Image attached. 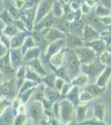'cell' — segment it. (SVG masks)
<instances>
[{
	"mask_svg": "<svg viewBox=\"0 0 111 125\" xmlns=\"http://www.w3.org/2000/svg\"><path fill=\"white\" fill-rule=\"evenodd\" d=\"M66 48V47L65 39L56 40V41L49 43V44H48L47 47L46 48L45 52H44V53H42V55L45 57L46 60L49 61L50 58L51 57H53L55 54L58 53L59 52H60L61 50H63Z\"/></svg>",
	"mask_w": 111,
	"mask_h": 125,
	"instance_id": "obj_7",
	"label": "cell"
},
{
	"mask_svg": "<svg viewBox=\"0 0 111 125\" xmlns=\"http://www.w3.org/2000/svg\"><path fill=\"white\" fill-rule=\"evenodd\" d=\"M72 85L70 84V83H66L65 85H64L63 88H62L61 92H60V94H61V96H66V94H68V92L70 91V89L71 88Z\"/></svg>",
	"mask_w": 111,
	"mask_h": 125,
	"instance_id": "obj_45",
	"label": "cell"
},
{
	"mask_svg": "<svg viewBox=\"0 0 111 125\" xmlns=\"http://www.w3.org/2000/svg\"><path fill=\"white\" fill-rule=\"evenodd\" d=\"M42 78L38 73H37L31 67L26 65V73H25V79L30 80L36 83H40L42 81Z\"/></svg>",
	"mask_w": 111,
	"mask_h": 125,
	"instance_id": "obj_24",
	"label": "cell"
},
{
	"mask_svg": "<svg viewBox=\"0 0 111 125\" xmlns=\"http://www.w3.org/2000/svg\"><path fill=\"white\" fill-rule=\"evenodd\" d=\"M106 112V107L104 104H97L93 107V114H94V118L97 120L102 122L105 116Z\"/></svg>",
	"mask_w": 111,
	"mask_h": 125,
	"instance_id": "obj_25",
	"label": "cell"
},
{
	"mask_svg": "<svg viewBox=\"0 0 111 125\" xmlns=\"http://www.w3.org/2000/svg\"><path fill=\"white\" fill-rule=\"evenodd\" d=\"M14 91H15V85H14V82L12 80L5 81L0 84V94L4 97L5 99L8 100L13 98Z\"/></svg>",
	"mask_w": 111,
	"mask_h": 125,
	"instance_id": "obj_14",
	"label": "cell"
},
{
	"mask_svg": "<svg viewBox=\"0 0 111 125\" xmlns=\"http://www.w3.org/2000/svg\"><path fill=\"white\" fill-rule=\"evenodd\" d=\"M87 105H79L76 108V119L79 123H83L85 119L86 111H87Z\"/></svg>",
	"mask_w": 111,
	"mask_h": 125,
	"instance_id": "obj_33",
	"label": "cell"
},
{
	"mask_svg": "<svg viewBox=\"0 0 111 125\" xmlns=\"http://www.w3.org/2000/svg\"><path fill=\"white\" fill-rule=\"evenodd\" d=\"M27 65H28L29 67H31L34 71L37 73L39 74L42 78L46 77V76L48 74L47 72H46V70L45 69V68H44L43 63H42L41 59H40V58L27 62Z\"/></svg>",
	"mask_w": 111,
	"mask_h": 125,
	"instance_id": "obj_18",
	"label": "cell"
},
{
	"mask_svg": "<svg viewBox=\"0 0 111 125\" xmlns=\"http://www.w3.org/2000/svg\"><path fill=\"white\" fill-rule=\"evenodd\" d=\"M3 1H4V3H5V5L13 3V0H3Z\"/></svg>",
	"mask_w": 111,
	"mask_h": 125,
	"instance_id": "obj_52",
	"label": "cell"
},
{
	"mask_svg": "<svg viewBox=\"0 0 111 125\" xmlns=\"http://www.w3.org/2000/svg\"><path fill=\"white\" fill-rule=\"evenodd\" d=\"M51 13L53 14L56 19H62L65 14V10H64V5L59 1L56 0L53 3L51 9Z\"/></svg>",
	"mask_w": 111,
	"mask_h": 125,
	"instance_id": "obj_27",
	"label": "cell"
},
{
	"mask_svg": "<svg viewBox=\"0 0 111 125\" xmlns=\"http://www.w3.org/2000/svg\"><path fill=\"white\" fill-rule=\"evenodd\" d=\"M27 119V118L25 114H18L15 116L13 125H23Z\"/></svg>",
	"mask_w": 111,
	"mask_h": 125,
	"instance_id": "obj_39",
	"label": "cell"
},
{
	"mask_svg": "<svg viewBox=\"0 0 111 125\" xmlns=\"http://www.w3.org/2000/svg\"><path fill=\"white\" fill-rule=\"evenodd\" d=\"M65 49L66 48H64L63 50H61L60 52L55 54L53 57H51L50 58V60H49L50 66L53 68L54 70L63 67L64 57H65Z\"/></svg>",
	"mask_w": 111,
	"mask_h": 125,
	"instance_id": "obj_19",
	"label": "cell"
},
{
	"mask_svg": "<svg viewBox=\"0 0 111 125\" xmlns=\"http://www.w3.org/2000/svg\"><path fill=\"white\" fill-rule=\"evenodd\" d=\"M84 1H86V0H84Z\"/></svg>",
	"mask_w": 111,
	"mask_h": 125,
	"instance_id": "obj_57",
	"label": "cell"
},
{
	"mask_svg": "<svg viewBox=\"0 0 111 125\" xmlns=\"http://www.w3.org/2000/svg\"><path fill=\"white\" fill-rule=\"evenodd\" d=\"M57 1H59L60 3H61L63 5H66V4H68V3H70V0H57Z\"/></svg>",
	"mask_w": 111,
	"mask_h": 125,
	"instance_id": "obj_51",
	"label": "cell"
},
{
	"mask_svg": "<svg viewBox=\"0 0 111 125\" xmlns=\"http://www.w3.org/2000/svg\"><path fill=\"white\" fill-rule=\"evenodd\" d=\"M70 1H75V2H76V3H80V4H81V3L84 2V0H70Z\"/></svg>",
	"mask_w": 111,
	"mask_h": 125,
	"instance_id": "obj_53",
	"label": "cell"
},
{
	"mask_svg": "<svg viewBox=\"0 0 111 125\" xmlns=\"http://www.w3.org/2000/svg\"><path fill=\"white\" fill-rule=\"evenodd\" d=\"M56 21V19L54 17L51 12L49 14L46 15L45 18H43L39 23H37L36 25H34L33 30L42 31V30L51 29V28L55 27Z\"/></svg>",
	"mask_w": 111,
	"mask_h": 125,
	"instance_id": "obj_10",
	"label": "cell"
},
{
	"mask_svg": "<svg viewBox=\"0 0 111 125\" xmlns=\"http://www.w3.org/2000/svg\"><path fill=\"white\" fill-rule=\"evenodd\" d=\"M85 25V19H81L80 21H75L70 23V33H73L76 35H78L80 37L82 36V33Z\"/></svg>",
	"mask_w": 111,
	"mask_h": 125,
	"instance_id": "obj_22",
	"label": "cell"
},
{
	"mask_svg": "<svg viewBox=\"0 0 111 125\" xmlns=\"http://www.w3.org/2000/svg\"><path fill=\"white\" fill-rule=\"evenodd\" d=\"M9 105V103L7 99H0V115L3 114V112L5 110V108Z\"/></svg>",
	"mask_w": 111,
	"mask_h": 125,
	"instance_id": "obj_43",
	"label": "cell"
},
{
	"mask_svg": "<svg viewBox=\"0 0 111 125\" xmlns=\"http://www.w3.org/2000/svg\"><path fill=\"white\" fill-rule=\"evenodd\" d=\"M2 78H3V72L0 70V82H1V80H2Z\"/></svg>",
	"mask_w": 111,
	"mask_h": 125,
	"instance_id": "obj_55",
	"label": "cell"
},
{
	"mask_svg": "<svg viewBox=\"0 0 111 125\" xmlns=\"http://www.w3.org/2000/svg\"><path fill=\"white\" fill-rule=\"evenodd\" d=\"M6 8V5H5V3L3 0H0V13L5 9Z\"/></svg>",
	"mask_w": 111,
	"mask_h": 125,
	"instance_id": "obj_50",
	"label": "cell"
},
{
	"mask_svg": "<svg viewBox=\"0 0 111 125\" xmlns=\"http://www.w3.org/2000/svg\"><path fill=\"white\" fill-rule=\"evenodd\" d=\"M94 12L95 13V15H97L100 18L107 17V16L111 15V10L110 9H107V8L104 7V6L98 4V3L94 7Z\"/></svg>",
	"mask_w": 111,
	"mask_h": 125,
	"instance_id": "obj_32",
	"label": "cell"
},
{
	"mask_svg": "<svg viewBox=\"0 0 111 125\" xmlns=\"http://www.w3.org/2000/svg\"><path fill=\"white\" fill-rule=\"evenodd\" d=\"M66 83V82L64 79H62V78H56L55 88L60 93V92H61L62 88H63V87H64V85H65Z\"/></svg>",
	"mask_w": 111,
	"mask_h": 125,
	"instance_id": "obj_42",
	"label": "cell"
},
{
	"mask_svg": "<svg viewBox=\"0 0 111 125\" xmlns=\"http://www.w3.org/2000/svg\"><path fill=\"white\" fill-rule=\"evenodd\" d=\"M46 118H42L41 121L39 122V125H51V123H50V121H48L47 119H45Z\"/></svg>",
	"mask_w": 111,
	"mask_h": 125,
	"instance_id": "obj_47",
	"label": "cell"
},
{
	"mask_svg": "<svg viewBox=\"0 0 111 125\" xmlns=\"http://www.w3.org/2000/svg\"><path fill=\"white\" fill-rule=\"evenodd\" d=\"M88 83L89 78L84 73H80L70 81V84L72 86L78 87V88H85L88 84Z\"/></svg>",
	"mask_w": 111,
	"mask_h": 125,
	"instance_id": "obj_26",
	"label": "cell"
},
{
	"mask_svg": "<svg viewBox=\"0 0 111 125\" xmlns=\"http://www.w3.org/2000/svg\"><path fill=\"white\" fill-rule=\"evenodd\" d=\"M36 46H37V43H36V42L34 41L33 36L30 34V35L28 36L27 39H26L25 42H24V43H23V45L22 46V47L20 48H21L22 52H23V54H24L28 49H30V48H33V47H36Z\"/></svg>",
	"mask_w": 111,
	"mask_h": 125,
	"instance_id": "obj_34",
	"label": "cell"
},
{
	"mask_svg": "<svg viewBox=\"0 0 111 125\" xmlns=\"http://www.w3.org/2000/svg\"><path fill=\"white\" fill-rule=\"evenodd\" d=\"M96 4H100L107 9H111V0H95Z\"/></svg>",
	"mask_w": 111,
	"mask_h": 125,
	"instance_id": "obj_44",
	"label": "cell"
},
{
	"mask_svg": "<svg viewBox=\"0 0 111 125\" xmlns=\"http://www.w3.org/2000/svg\"><path fill=\"white\" fill-rule=\"evenodd\" d=\"M9 51V49L6 46L2 43V41L0 40V58L3 57L4 55L8 53V52Z\"/></svg>",
	"mask_w": 111,
	"mask_h": 125,
	"instance_id": "obj_46",
	"label": "cell"
},
{
	"mask_svg": "<svg viewBox=\"0 0 111 125\" xmlns=\"http://www.w3.org/2000/svg\"><path fill=\"white\" fill-rule=\"evenodd\" d=\"M98 58L103 64H104L105 66L111 67V53L105 51L104 53H103L101 55L99 56Z\"/></svg>",
	"mask_w": 111,
	"mask_h": 125,
	"instance_id": "obj_37",
	"label": "cell"
},
{
	"mask_svg": "<svg viewBox=\"0 0 111 125\" xmlns=\"http://www.w3.org/2000/svg\"><path fill=\"white\" fill-rule=\"evenodd\" d=\"M23 125H39V124H36L34 121H33L31 119V118H28L27 121L25 122V124H24Z\"/></svg>",
	"mask_w": 111,
	"mask_h": 125,
	"instance_id": "obj_49",
	"label": "cell"
},
{
	"mask_svg": "<svg viewBox=\"0 0 111 125\" xmlns=\"http://www.w3.org/2000/svg\"><path fill=\"white\" fill-rule=\"evenodd\" d=\"M60 103L59 119L62 124H68L71 122L76 114V107L66 98L61 99Z\"/></svg>",
	"mask_w": 111,
	"mask_h": 125,
	"instance_id": "obj_3",
	"label": "cell"
},
{
	"mask_svg": "<svg viewBox=\"0 0 111 125\" xmlns=\"http://www.w3.org/2000/svg\"><path fill=\"white\" fill-rule=\"evenodd\" d=\"M80 66H81V63H80V59L76 55L75 50L66 48L63 68H65L70 81L79 75L80 73H81L80 72Z\"/></svg>",
	"mask_w": 111,
	"mask_h": 125,
	"instance_id": "obj_1",
	"label": "cell"
},
{
	"mask_svg": "<svg viewBox=\"0 0 111 125\" xmlns=\"http://www.w3.org/2000/svg\"><path fill=\"white\" fill-rule=\"evenodd\" d=\"M84 45L87 46V47L91 48L92 50H94L98 57L107 50V44L102 38L90 42H87V43H84Z\"/></svg>",
	"mask_w": 111,
	"mask_h": 125,
	"instance_id": "obj_11",
	"label": "cell"
},
{
	"mask_svg": "<svg viewBox=\"0 0 111 125\" xmlns=\"http://www.w3.org/2000/svg\"><path fill=\"white\" fill-rule=\"evenodd\" d=\"M56 0H41L36 10V17L34 25L39 23L41 20L51 12L52 6Z\"/></svg>",
	"mask_w": 111,
	"mask_h": 125,
	"instance_id": "obj_4",
	"label": "cell"
},
{
	"mask_svg": "<svg viewBox=\"0 0 111 125\" xmlns=\"http://www.w3.org/2000/svg\"><path fill=\"white\" fill-rule=\"evenodd\" d=\"M6 9L8 10V12L9 13V14L11 15V17L13 18L14 21L15 20H18L20 19V16H21L20 9H17L13 3L6 5Z\"/></svg>",
	"mask_w": 111,
	"mask_h": 125,
	"instance_id": "obj_31",
	"label": "cell"
},
{
	"mask_svg": "<svg viewBox=\"0 0 111 125\" xmlns=\"http://www.w3.org/2000/svg\"><path fill=\"white\" fill-rule=\"evenodd\" d=\"M42 49L40 47L38 46H36V47H33L30 49H28L25 53H24V62H27L29 61H32L33 59H37V58H39L40 56L42 54Z\"/></svg>",
	"mask_w": 111,
	"mask_h": 125,
	"instance_id": "obj_21",
	"label": "cell"
},
{
	"mask_svg": "<svg viewBox=\"0 0 111 125\" xmlns=\"http://www.w3.org/2000/svg\"><path fill=\"white\" fill-rule=\"evenodd\" d=\"M30 32L20 31L17 35L11 38L10 41V48H20L23 45L26 39L30 35Z\"/></svg>",
	"mask_w": 111,
	"mask_h": 125,
	"instance_id": "obj_15",
	"label": "cell"
},
{
	"mask_svg": "<svg viewBox=\"0 0 111 125\" xmlns=\"http://www.w3.org/2000/svg\"><path fill=\"white\" fill-rule=\"evenodd\" d=\"M92 9L93 8H91L90 5L87 4L85 1L81 3V4H80V11L82 12V13H83L84 16L88 15L89 13L92 11Z\"/></svg>",
	"mask_w": 111,
	"mask_h": 125,
	"instance_id": "obj_41",
	"label": "cell"
},
{
	"mask_svg": "<svg viewBox=\"0 0 111 125\" xmlns=\"http://www.w3.org/2000/svg\"><path fill=\"white\" fill-rule=\"evenodd\" d=\"M94 98H94V97H93L91 94H89V93L87 91H85V90L82 91L81 94H80V103L88 102V101H90V100L94 99Z\"/></svg>",
	"mask_w": 111,
	"mask_h": 125,
	"instance_id": "obj_40",
	"label": "cell"
},
{
	"mask_svg": "<svg viewBox=\"0 0 111 125\" xmlns=\"http://www.w3.org/2000/svg\"><path fill=\"white\" fill-rule=\"evenodd\" d=\"M110 10H111V9H110Z\"/></svg>",
	"mask_w": 111,
	"mask_h": 125,
	"instance_id": "obj_58",
	"label": "cell"
},
{
	"mask_svg": "<svg viewBox=\"0 0 111 125\" xmlns=\"http://www.w3.org/2000/svg\"><path fill=\"white\" fill-rule=\"evenodd\" d=\"M106 67L107 66L103 64L100 61L99 58H97L93 62H90V63L81 64V66H80V72H81V73L85 74L89 78V80L94 79L96 81L98 77L100 75V73L104 71Z\"/></svg>",
	"mask_w": 111,
	"mask_h": 125,
	"instance_id": "obj_2",
	"label": "cell"
},
{
	"mask_svg": "<svg viewBox=\"0 0 111 125\" xmlns=\"http://www.w3.org/2000/svg\"><path fill=\"white\" fill-rule=\"evenodd\" d=\"M14 113L11 105H9L0 115V125H13Z\"/></svg>",
	"mask_w": 111,
	"mask_h": 125,
	"instance_id": "obj_17",
	"label": "cell"
},
{
	"mask_svg": "<svg viewBox=\"0 0 111 125\" xmlns=\"http://www.w3.org/2000/svg\"><path fill=\"white\" fill-rule=\"evenodd\" d=\"M60 93L53 88H49L46 87L45 88V98L48 99L49 101L52 103H55L57 101L58 98L60 97Z\"/></svg>",
	"mask_w": 111,
	"mask_h": 125,
	"instance_id": "obj_29",
	"label": "cell"
},
{
	"mask_svg": "<svg viewBox=\"0 0 111 125\" xmlns=\"http://www.w3.org/2000/svg\"><path fill=\"white\" fill-rule=\"evenodd\" d=\"M81 38L83 39L84 43H87V42H90L93 41V40L98 39L101 37H100V34L94 28H92L90 25L85 23Z\"/></svg>",
	"mask_w": 111,
	"mask_h": 125,
	"instance_id": "obj_13",
	"label": "cell"
},
{
	"mask_svg": "<svg viewBox=\"0 0 111 125\" xmlns=\"http://www.w3.org/2000/svg\"><path fill=\"white\" fill-rule=\"evenodd\" d=\"M0 19L4 22L5 24H10V23H14V20L13 19V18L11 17V15L9 14L8 10L6 9V8H5V9L0 13Z\"/></svg>",
	"mask_w": 111,
	"mask_h": 125,
	"instance_id": "obj_38",
	"label": "cell"
},
{
	"mask_svg": "<svg viewBox=\"0 0 111 125\" xmlns=\"http://www.w3.org/2000/svg\"><path fill=\"white\" fill-rule=\"evenodd\" d=\"M34 89H35V87L33 88H31V89H28L27 91L20 94L18 98H19L20 101H21V103H23V104H27V103L30 100V98H31V96H33Z\"/></svg>",
	"mask_w": 111,
	"mask_h": 125,
	"instance_id": "obj_36",
	"label": "cell"
},
{
	"mask_svg": "<svg viewBox=\"0 0 111 125\" xmlns=\"http://www.w3.org/2000/svg\"><path fill=\"white\" fill-rule=\"evenodd\" d=\"M5 26H6L5 23L1 19H0V35L3 34V29H4Z\"/></svg>",
	"mask_w": 111,
	"mask_h": 125,
	"instance_id": "obj_48",
	"label": "cell"
},
{
	"mask_svg": "<svg viewBox=\"0 0 111 125\" xmlns=\"http://www.w3.org/2000/svg\"><path fill=\"white\" fill-rule=\"evenodd\" d=\"M45 88L46 85L42 82L35 87V89L33 94L34 101L42 102V100L45 98Z\"/></svg>",
	"mask_w": 111,
	"mask_h": 125,
	"instance_id": "obj_23",
	"label": "cell"
},
{
	"mask_svg": "<svg viewBox=\"0 0 111 125\" xmlns=\"http://www.w3.org/2000/svg\"><path fill=\"white\" fill-rule=\"evenodd\" d=\"M66 47L70 49H76L84 46V41L81 37L73 33H67L66 36Z\"/></svg>",
	"mask_w": 111,
	"mask_h": 125,
	"instance_id": "obj_12",
	"label": "cell"
},
{
	"mask_svg": "<svg viewBox=\"0 0 111 125\" xmlns=\"http://www.w3.org/2000/svg\"><path fill=\"white\" fill-rule=\"evenodd\" d=\"M76 55L78 56L80 62L81 64H87L94 61V59L98 58L97 54L94 50H92L90 48L87 46H82L80 48H78L75 49Z\"/></svg>",
	"mask_w": 111,
	"mask_h": 125,
	"instance_id": "obj_5",
	"label": "cell"
},
{
	"mask_svg": "<svg viewBox=\"0 0 111 125\" xmlns=\"http://www.w3.org/2000/svg\"><path fill=\"white\" fill-rule=\"evenodd\" d=\"M79 88L78 87L72 86L71 88L70 89V91L68 92V94H66V99H68L71 103L73 105L77 108L80 105V94H79Z\"/></svg>",
	"mask_w": 111,
	"mask_h": 125,
	"instance_id": "obj_20",
	"label": "cell"
},
{
	"mask_svg": "<svg viewBox=\"0 0 111 125\" xmlns=\"http://www.w3.org/2000/svg\"><path fill=\"white\" fill-rule=\"evenodd\" d=\"M56 75L55 74H47L46 77L42 78V83L49 88H55V81H56Z\"/></svg>",
	"mask_w": 111,
	"mask_h": 125,
	"instance_id": "obj_35",
	"label": "cell"
},
{
	"mask_svg": "<svg viewBox=\"0 0 111 125\" xmlns=\"http://www.w3.org/2000/svg\"><path fill=\"white\" fill-rule=\"evenodd\" d=\"M110 77H111V67L107 66V67L104 68V71H103L101 73H100V75L98 77V78L96 79L94 83L97 84L100 88L105 89L107 84L110 81Z\"/></svg>",
	"mask_w": 111,
	"mask_h": 125,
	"instance_id": "obj_16",
	"label": "cell"
},
{
	"mask_svg": "<svg viewBox=\"0 0 111 125\" xmlns=\"http://www.w3.org/2000/svg\"><path fill=\"white\" fill-rule=\"evenodd\" d=\"M107 52H109L110 53H111V45H109V46H107V50H106Z\"/></svg>",
	"mask_w": 111,
	"mask_h": 125,
	"instance_id": "obj_54",
	"label": "cell"
},
{
	"mask_svg": "<svg viewBox=\"0 0 111 125\" xmlns=\"http://www.w3.org/2000/svg\"><path fill=\"white\" fill-rule=\"evenodd\" d=\"M109 85H110V89L111 90V79H110V83H109Z\"/></svg>",
	"mask_w": 111,
	"mask_h": 125,
	"instance_id": "obj_56",
	"label": "cell"
},
{
	"mask_svg": "<svg viewBox=\"0 0 111 125\" xmlns=\"http://www.w3.org/2000/svg\"><path fill=\"white\" fill-rule=\"evenodd\" d=\"M20 32V30L18 29V28L16 26V24L13 23H10V24H6L4 29H3V33L4 34L5 36L9 38H13L15 35H17Z\"/></svg>",
	"mask_w": 111,
	"mask_h": 125,
	"instance_id": "obj_30",
	"label": "cell"
},
{
	"mask_svg": "<svg viewBox=\"0 0 111 125\" xmlns=\"http://www.w3.org/2000/svg\"><path fill=\"white\" fill-rule=\"evenodd\" d=\"M9 55L11 60V67L13 70H17L23 65L24 54L22 52L21 48H10Z\"/></svg>",
	"mask_w": 111,
	"mask_h": 125,
	"instance_id": "obj_8",
	"label": "cell"
},
{
	"mask_svg": "<svg viewBox=\"0 0 111 125\" xmlns=\"http://www.w3.org/2000/svg\"><path fill=\"white\" fill-rule=\"evenodd\" d=\"M42 33L44 36V39L45 41H47L48 43H51V42L56 41L59 39H66V34L63 33L62 31H60V29H58L57 28H51L49 29H45L42 30Z\"/></svg>",
	"mask_w": 111,
	"mask_h": 125,
	"instance_id": "obj_9",
	"label": "cell"
},
{
	"mask_svg": "<svg viewBox=\"0 0 111 125\" xmlns=\"http://www.w3.org/2000/svg\"><path fill=\"white\" fill-rule=\"evenodd\" d=\"M44 108L42 105V102L38 101H33L30 104L27 108V114L29 118L34 121L36 124H39V122L42 118V115H43Z\"/></svg>",
	"mask_w": 111,
	"mask_h": 125,
	"instance_id": "obj_6",
	"label": "cell"
},
{
	"mask_svg": "<svg viewBox=\"0 0 111 125\" xmlns=\"http://www.w3.org/2000/svg\"><path fill=\"white\" fill-rule=\"evenodd\" d=\"M84 90L87 91L89 94H91L93 97L96 98V97L100 96L103 93H104V88H100V87H99L97 84H95V83H90V84H87V85L85 87Z\"/></svg>",
	"mask_w": 111,
	"mask_h": 125,
	"instance_id": "obj_28",
	"label": "cell"
}]
</instances>
